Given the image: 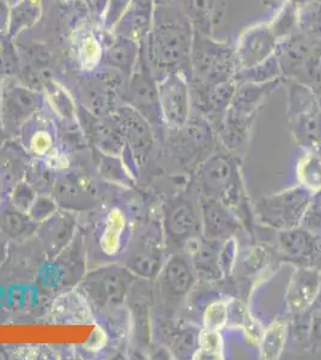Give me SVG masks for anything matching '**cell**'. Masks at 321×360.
<instances>
[{
	"instance_id": "6da1fadb",
	"label": "cell",
	"mask_w": 321,
	"mask_h": 360,
	"mask_svg": "<svg viewBox=\"0 0 321 360\" xmlns=\"http://www.w3.org/2000/svg\"><path fill=\"white\" fill-rule=\"evenodd\" d=\"M242 158L221 147L191 174L192 184L203 196L222 202L235 215L251 237L256 239L253 205L241 173Z\"/></svg>"
},
{
	"instance_id": "7a4b0ae2",
	"label": "cell",
	"mask_w": 321,
	"mask_h": 360,
	"mask_svg": "<svg viewBox=\"0 0 321 360\" xmlns=\"http://www.w3.org/2000/svg\"><path fill=\"white\" fill-rule=\"evenodd\" d=\"M193 35L195 28L186 13L171 6L155 8L145 56L157 81L171 72H183L190 78Z\"/></svg>"
},
{
	"instance_id": "3957f363",
	"label": "cell",
	"mask_w": 321,
	"mask_h": 360,
	"mask_svg": "<svg viewBox=\"0 0 321 360\" xmlns=\"http://www.w3.org/2000/svg\"><path fill=\"white\" fill-rule=\"evenodd\" d=\"M283 84H285L283 77L258 84H237L232 103L215 130L221 147L234 154H244L249 143L259 108L265 100Z\"/></svg>"
},
{
	"instance_id": "277c9868",
	"label": "cell",
	"mask_w": 321,
	"mask_h": 360,
	"mask_svg": "<svg viewBox=\"0 0 321 360\" xmlns=\"http://www.w3.org/2000/svg\"><path fill=\"white\" fill-rule=\"evenodd\" d=\"M288 86V124L297 148L321 154V107L310 86L296 81Z\"/></svg>"
},
{
	"instance_id": "5b68a950",
	"label": "cell",
	"mask_w": 321,
	"mask_h": 360,
	"mask_svg": "<svg viewBox=\"0 0 321 360\" xmlns=\"http://www.w3.org/2000/svg\"><path fill=\"white\" fill-rule=\"evenodd\" d=\"M236 66L234 45L217 41L211 35L195 30L190 59V83L211 84L234 77Z\"/></svg>"
},
{
	"instance_id": "8992f818",
	"label": "cell",
	"mask_w": 321,
	"mask_h": 360,
	"mask_svg": "<svg viewBox=\"0 0 321 360\" xmlns=\"http://www.w3.org/2000/svg\"><path fill=\"white\" fill-rule=\"evenodd\" d=\"M136 278L132 271L119 263L86 273L79 286L93 307L98 311L110 314L124 307Z\"/></svg>"
},
{
	"instance_id": "52a82bcc",
	"label": "cell",
	"mask_w": 321,
	"mask_h": 360,
	"mask_svg": "<svg viewBox=\"0 0 321 360\" xmlns=\"http://www.w3.org/2000/svg\"><path fill=\"white\" fill-rule=\"evenodd\" d=\"M312 193L301 185L261 197L253 205L256 226L270 231H284L301 225Z\"/></svg>"
},
{
	"instance_id": "ba28073f",
	"label": "cell",
	"mask_w": 321,
	"mask_h": 360,
	"mask_svg": "<svg viewBox=\"0 0 321 360\" xmlns=\"http://www.w3.org/2000/svg\"><path fill=\"white\" fill-rule=\"evenodd\" d=\"M161 225L164 239L180 251L188 240L202 236L199 193L191 180L183 193L166 203Z\"/></svg>"
},
{
	"instance_id": "9c48e42d",
	"label": "cell",
	"mask_w": 321,
	"mask_h": 360,
	"mask_svg": "<svg viewBox=\"0 0 321 360\" xmlns=\"http://www.w3.org/2000/svg\"><path fill=\"white\" fill-rule=\"evenodd\" d=\"M169 131L173 134L171 144L180 164L191 174L218 148V141L211 123L199 112L193 110L188 123L178 130Z\"/></svg>"
},
{
	"instance_id": "30bf717a",
	"label": "cell",
	"mask_w": 321,
	"mask_h": 360,
	"mask_svg": "<svg viewBox=\"0 0 321 360\" xmlns=\"http://www.w3.org/2000/svg\"><path fill=\"white\" fill-rule=\"evenodd\" d=\"M155 281L164 312L173 317L195 291L198 276L190 257L179 251L166 258Z\"/></svg>"
},
{
	"instance_id": "8fae6325",
	"label": "cell",
	"mask_w": 321,
	"mask_h": 360,
	"mask_svg": "<svg viewBox=\"0 0 321 360\" xmlns=\"http://www.w3.org/2000/svg\"><path fill=\"white\" fill-rule=\"evenodd\" d=\"M44 106V96L15 77L1 78L0 124L8 135L17 136Z\"/></svg>"
},
{
	"instance_id": "7c38bea8",
	"label": "cell",
	"mask_w": 321,
	"mask_h": 360,
	"mask_svg": "<svg viewBox=\"0 0 321 360\" xmlns=\"http://www.w3.org/2000/svg\"><path fill=\"white\" fill-rule=\"evenodd\" d=\"M129 106L147 119L154 129H162L161 106H159V83L148 63L145 51H140L138 63L127 81L122 93Z\"/></svg>"
},
{
	"instance_id": "4fadbf2b",
	"label": "cell",
	"mask_w": 321,
	"mask_h": 360,
	"mask_svg": "<svg viewBox=\"0 0 321 360\" xmlns=\"http://www.w3.org/2000/svg\"><path fill=\"white\" fill-rule=\"evenodd\" d=\"M110 117L122 134L126 152L133 164L136 166L145 164L155 146L152 125L127 103L117 107Z\"/></svg>"
},
{
	"instance_id": "5bb4252c",
	"label": "cell",
	"mask_w": 321,
	"mask_h": 360,
	"mask_svg": "<svg viewBox=\"0 0 321 360\" xmlns=\"http://www.w3.org/2000/svg\"><path fill=\"white\" fill-rule=\"evenodd\" d=\"M166 250L162 236L155 232L138 234L132 238L122 255V264L133 273L134 276L147 281L157 278L166 261Z\"/></svg>"
},
{
	"instance_id": "9a60e30c",
	"label": "cell",
	"mask_w": 321,
	"mask_h": 360,
	"mask_svg": "<svg viewBox=\"0 0 321 360\" xmlns=\"http://www.w3.org/2000/svg\"><path fill=\"white\" fill-rule=\"evenodd\" d=\"M159 96L163 124L168 130H178L191 115L190 78L183 72H171L159 81Z\"/></svg>"
},
{
	"instance_id": "2e32d148",
	"label": "cell",
	"mask_w": 321,
	"mask_h": 360,
	"mask_svg": "<svg viewBox=\"0 0 321 360\" xmlns=\"http://www.w3.org/2000/svg\"><path fill=\"white\" fill-rule=\"evenodd\" d=\"M86 275V254L81 237L76 234L74 240L57 257L40 268L41 283L51 288H64L81 283Z\"/></svg>"
},
{
	"instance_id": "e0dca14e",
	"label": "cell",
	"mask_w": 321,
	"mask_h": 360,
	"mask_svg": "<svg viewBox=\"0 0 321 360\" xmlns=\"http://www.w3.org/2000/svg\"><path fill=\"white\" fill-rule=\"evenodd\" d=\"M276 255L282 262L321 269V238L301 225L276 232Z\"/></svg>"
},
{
	"instance_id": "ac0fdd59",
	"label": "cell",
	"mask_w": 321,
	"mask_h": 360,
	"mask_svg": "<svg viewBox=\"0 0 321 360\" xmlns=\"http://www.w3.org/2000/svg\"><path fill=\"white\" fill-rule=\"evenodd\" d=\"M236 86L234 77L211 84L190 83L192 110L203 115L216 130L232 103Z\"/></svg>"
},
{
	"instance_id": "d6986e66",
	"label": "cell",
	"mask_w": 321,
	"mask_h": 360,
	"mask_svg": "<svg viewBox=\"0 0 321 360\" xmlns=\"http://www.w3.org/2000/svg\"><path fill=\"white\" fill-rule=\"evenodd\" d=\"M278 41L271 23H259L244 29L234 44L237 70L264 62L276 52Z\"/></svg>"
},
{
	"instance_id": "ffe728a7",
	"label": "cell",
	"mask_w": 321,
	"mask_h": 360,
	"mask_svg": "<svg viewBox=\"0 0 321 360\" xmlns=\"http://www.w3.org/2000/svg\"><path fill=\"white\" fill-rule=\"evenodd\" d=\"M199 207L203 237L218 242L232 237L239 240L252 238L240 220L218 200L199 195Z\"/></svg>"
},
{
	"instance_id": "44dd1931",
	"label": "cell",
	"mask_w": 321,
	"mask_h": 360,
	"mask_svg": "<svg viewBox=\"0 0 321 360\" xmlns=\"http://www.w3.org/2000/svg\"><path fill=\"white\" fill-rule=\"evenodd\" d=\"M76 234L77 221L74 213L63 209L39 224L35 237L48 259L57 257L74 240Z\"/></svg>"
},
{
	"instance_id": "7402d4cb",
	"label": "cell",
	"mask_w": 321,
	"mask_h": 360,
	"mask_svg": "<svg viewBox=\"0 0 321 360\" xmlns=\"http://www.w3.org/2000/svg\"><path fill=\"white\" fill-rule=\"evenodd\" d=\"M320 283V269L314 266H295L285 292L288 316L299 315L313 307Z\"/></svg>"
},
{
	"instance_id": "603a6c76",
	"label": "cell",
	"mask_w": 321,
	"mask_h": 360,
	"mask_svg": "<svg viewBox=\"0 0 321 360\" xmlns=\"http://www.w3.org/2000/svg\"><path fill=\"white\" fill-rule=\"evenodd\" d=\"M77 95L78 107L98 118L110 117L118 107V91L98 74L81 79Z\"/></svg>"
},
{
	"instance_id": "cb8c5ba5",
	"label": "cell",
	"mask_w": 321,
	"mask_h": 360,
	"mask_svg": "<svg viewBox=\"0 0 321 360\" xmlns=\"http://www.w3.org/2000/svg\"><path fill=\"white\" fill-rule=\"evenodd\" d=\"M221 242L212 240L199 236L188 240L183 245V254L188 255L195 268L198 283L205 285H220L222 283L220 266H218V254H220Z\"/></svg>"
},
{
	"instance_id": "d4e9b609",
	"label": "cell",
	"mask_w": 321,
	"mask_h": 360,
	"mask_svg": "<svg viewBox=\"0 0 321 360\" xmlns=\"http://www.w3.org/2000/svg\"><path fill=\"white\" fill-rule=\"evenodd\" d=\"M78 123L86 137L105 155H122L126 146L112 117L98 118L78 107Z\"/></svg>"
},
{
	"instance_id": "484cf974",
	"label": "cell",
	"mask_w": 321,
	"mask_h": 360,
	"mask_svg": "<svg viewBox=\"0 0 321 360\" xmlns=\"http://www.w3.org/2000/svg\"><path fill=\"white\" fill-rule=\"evenodd\" d=\"M317 41L299 29L278 41L276 53L285 81L295 79Z\"/></svg>"
},
{
	"instance_id": "4316f807",
	"label": "cell",
	"mask_w": 321,
	"mask_h": 360,
	"mask_svg": "<svg viewBox=\"0 0 321 360\" xmlns=\"http://www.w3.org/2000/svg\"><path fill=\"white\" fill-rule=\"evenodd\" d=\"M54 200L58 205L67 212H84L96 205V195L86 180L77 176H60L54 186Z\"/></svg>"
},
{
	"instance_id": "83f0119b",
	"label": "cell",
	"mask_w": 321,
	"mask_h": 360,
	"mask_svg": "<svg viewBox=\"0 0 321 360\" xmlns=\"http://www.w3.org/2000/svg\"><path fill=\"white\" fill-rule=\"evenodd\" d=\"M202 326L192 323L185 319L179 322H168L164 326V338L166 346L171 356L176 359H195L198 351Z\"/></svg>"
},
{
	"instance_id": "f1b7e54d",
	"label": "cell",
	"mask_w": 321,
	"mask_h": 360,
	"mask_svg": "<svg viewBox=\"0 0 321 360\" xmlns=\"http://www.w3.org/2000/svg\"><path fill=\"white\" fill-rule=\"evenodd\" d=\"M270 250L268 245L256 243V239H247V242L240 244L232 275L234 283H246L247 280L258 278V275L263 273L270 263Z\"/></svg>"
},
{
	"instance_id": "f546056e",
	"label": "cell",
	"mask_w": 321,
	"mask_h": 360,
	"mask_svg": "<svg viewBox=\"0 0 321 360\" xmlns=\"http://www.w3.org/2000/svg\"><path fill=\"white\" fill-rule=\"evenodd\" d=\"M152 0H132L130 8L122 16L117 27V35L131 39L140 44L147 40L154 18Z\"/></svg>"
},
{
	"instance_id": "4dcf8cb0",
	"label": "cell",
	"mask_w": 321,
	"mask_h": 360,
	"mask_svg": "<svg viewBox=\"0 0 321 360\" xmlns=\"http://www.w3.org/2000/svg\"><path fill=\"white\" fill-rule=\"evenodd\" d=\"M139 42L117 35L106 49H103V65L118 70L126 76H131L136 69L140 56Z\"/></svg>"
},
{
	"instance_id": "1f68e13d",
	"label": "cell",
	"mask_w": 321,
	"mask_h": 360,
	"mask_svg": "<svg viewBox=\"0 0 321 360\" xmlns=\"http://www.w3.org/2000/svg\"><path fill=\"white\" fill-rule=\"evenodd\" d=\"M39 224L29 214L11 205L0 213V233L13 242H25L37 234Z\"/></svg>"
},
{
	"instance_id": "d6a6232c",
	"label": "cell",
	"mask_w": 321,
	"mask_h": 360,
	"mask_svg": "<svg viewBox=\"0 0 321 360\" xmlns=\"http://www.w3.org/2000/svg\"><path fill=\"white\" fill-rule=\"evenodd\" d=\"M45 98L54 113L69 124L78 123V106L69 91L52 78H42Z\"/></svg>"
},
{
	"instance_id": "836d02e7",
	"label": "cell",
	"mask_w": 321,
	"mask_h": 360,
	"mask_svg": "<svg viewBox=\"0 0 321 360\" xmlns=\"http://www.w3.org/2000/svg\"><path fill=\"white\" fill-rule=\"evenodd\" d=\"M290 319L289 317H277L268 327L265 328L264 334L261 340L259 358L265 360L278 359L284 351L289 336Z\"/></svg>"
},
{
	"instance_id": "e575fe53",
	"label": "cell",
	"mask_w": 321,
	"mask_h": 360,
	"mask_svg": "<svg viewBox=\"0 0 321 360\" xmlns=\"http://www.w3.org/2000/svg\"><path fill=\"white\" fill-rule=\"evenodd\" d=\"M295 176L297 183L314 193L321 190V154L297 148Z\"/></svg>"
},
{
	"instance_id": "d590c367",
	"label": "cell",
	"mask_w": 321,
	"mask_h": 360,
	"mask_svg": "<svg viewBox=\"0 0 321 360\" xmlns=\"http://www.w3.org/2000/svg\"><path fill=\"white\" fill-rule=\"evenodd\" d=\"M127 232V221L125 215L118 210H110L105 220L100 237V245L105 254L114 256L122 251L124 239Z\"/></svg>"
},
{
	"instance_id": "8d00e7d4",
	"label": "cell",
	"mask_w": 321,
	"mask_h": 360,
	"mask_svg": "<svg viewBox=\"0 0 321 360\" xmlns=\"http://www.w3.org/2000/svg\"><path fill=\"white\" fill-rule=\"evenodd\" d=\"M281 77L283 76H282L281 66H280L276 52L271 57L265 59L264 62L247 69L237 70L234 75L236 84H242V83L258 84V83L270 82Z\"/></svg>"
},
{
	"instance_id": "74e56055",
	"label": "cell",
	"mask_w": 321,
	"mask_h": 360,
	"mask_svg": "<svg viewBox=\"0 0 321 360\" xmlns=\"http://www.w3.org/2000/svg\"><path fill=\"white\" fill-rule=\"evenodd\" d=\"M100 173L103 179H106L112 184L122 185V186H132L133 184L132 171L127 166L126 161L122 160V155L102 154Z\"/></svg>"
},
{
	"instance_id": "f35d334b",
	"label": "cell",
	"mask_w": 321,
	"mask_h": 360,
	"mask_svg": "<svg viewBox=\"0 0 321 360\" xmlns=\"http://www.w3.org/2000/svg\"><path fill=\"white\" fill-rule=\"evenodd\" d=\"M40 13L39 0H22L17 4L13 11H10L8 21V37H13L20 33V30L34 25L37 21Z\"/></svg>"
},
{
	"instance_id": "ab89813d",
	"label": "cell",
	"mask_w": 321,
	"mask_h": 360,
	"mask_svg": "<svg viewBox=\"0 0 321 360\" xmlns=\"http://www.w3.org/2000/svg\"><path fill=\"white\" fill-rule=\"evenodd\" d=\"M297 29L315 40H321V1H308L297 6Z\"/></svg>"
},
{
	"instance_id": "60d3db41",
	"label": "cell",
	"mask_w": 321,
	"mask_h": 360,
	"mask_svg": "<svg viewBox=\"0 0 321 360\" xmlns=\"http://www.w3.org/2000/svg\"><path fill=\"white\" fill-rule=\"evenodd\" d=\"M78 60L84 69H94L101 62L103 57V49L96 35L90 32H84L78 39L77 45Z\"/></svg>"
},
{
	"instance_id": "b9f144b4",
	"label": "cell",
	"mask_w": 321,
	"mask_h": 360,
	"mask_svg": "<svg viewBox=\"0 0 321 360\" xmlns=\"http://www.w3.org/2000/svg\"><path fill=\"white\" fill-rule=\"evenodd\" d=\"M223 356L224 344L221 330L202 328L195 359H223Z\"/></svg>"
},
{
	"instance_id": "7bdbcfd3",
	"label": "cell",
	"mask_w": 321,
	"mask_h": 360,
	"mask_svg": "<svg viewBox=\"0 0 321 360\" xmlns=\"http://www.w3.org/2000/svg\"><path fill=\"white\" fill-rule=\"evenodd\" d=\"M239 246H240V242L237 238H227L221 242L220 254H218V266L222 274V283L232 285V286H235L232 275H234L236 259L239 254Z\"/></svg>"
},
{
	"instance_id": "ee69618b",
	"label": "cell",
	"mask_w": 321,
	"mask_h": 360,
	"mask_svg": "<svg viewBox=\"0 0 321 360\" xmlns=\"http://www.w3.org/2000/svg\"><path fill=\"white\" fill-rule=\"evenodd\" d=\"M293 81L310 88L321 84V40L317 41L308 58L303 63L300 72Z\"/></svg>"
},
{
	"instance_id": "f6af8a7d",
	"label": "cell",
	"mask_w": 321,
	"mask_h": 360,
	"mask_svg": "<svg viewBox=\"0 0 321 360\" xmlns=\"http://www.w3.org/2000/svg\"><path fill=\"white\" fill-rule=\"evenodd\" d=\"M228 298L218 299L209 303L202 315V328L221 330L227 326Z\"/></svg>"
},
{
	"instance_id": "bcb514c9",
	"label": "cell",
	"mask_w": 321,
	"mask_h": 360,
	"mask_svg": "<svg viewBox=\"0 0 321 360\" xmlns=\"http://www.w3.org/2000/svg\"><path fill=\"white\" fill-rule=\"evenodd\" d=\"M18 72V57L8 35L0 37V78L15 77Z\"/></svg>"
},
{
	"instance_id": "7dc6e473",
	"label": "cell",
	"mask_w": 321,
	"mask_h": 360,
	"mask_svg": "<svg viewBox=\"0 0 321 360\" xmlns=\"http://www.w3.org/2000/svg\"><path fill=\"white\" fill-rule=\"evenodd\" d=\"M301 226L314 236L321 237V190L312 193Z\"/></svg>"
},
{
	"instance_id": "c3c4849f",
	"label": "cell",
	"mask_w": 321,
	"mask_h": 360,
	"mask_svg": "<svg viewBox=\"0 0 321 360\" xmlns=\"http://www.w3.org/2000/svg\"><path fill=\"white\" fill-rule=\"evenodd\" d=\"M59 205L54 200V197L37 195L34 200L33 205H30L27 213L37 224L45 221L48 217L59 210Z\"/></svg>"
},
{
	"instance_id": "681fc988",
	"label": "cell",
	"mask_w": 321,
	"mask_h": 360,
	"mask_svg": "<svg viewBox=\"0 0 321 360\" xmlns=\"http://www.w3.org/2000/svg\"><path fill=\"white\" fill-rule=\"evenodd\" d=\"M132 0H107L106 6L103 10V25L106 29H114L117 27L127 8H130Z\"/></svg>"
},
{
	"instance_id": "f907efd6",
	"label": "cell",
	"mask_w": 321,
	"mask_h": 360,
	"mask_svg": "<svg viewBox=\"0 0 321 360\" xmlns=\"http://www.w3.org/2000/svg\"><path fill=\"white\" fill-rule=\"evenodd\" d=\"M53 147L54 136L52 135V132L46 129H37L29 139V148L35 155H47Z\"/></svg>"
},
{
	"instance_id": "816d5d0a",
	"label": "cell",
	"mask_w": 321,
	"mask_h": 360,
	"mask_svg": "<svg viewBox=\"0 0 321 360\" xmlns=\"http://www.w3.org/2000/svg\"><path fill=\"white\" fill-rule=\"evenodd\" d=\"M308 349L317 352L321 349V309L312 307L309 321Z\"/></svg>"
},
{
	"instance_id": "f5cc1de1",
	"label": "cell",
	"mask_w": 321,
	"mask_h": 360,
	"mask_svg": "<svg viewBox=\"0 0 321 360\" xmlns=\"http://www.w3.org/2000/svg\"><path fill=\"white\" fill-rule=\"evenodd\" d=\"M37 193L30 185L27 183H20L13 193V205L17 208L28 212L30 205H33L34 200L37 198Z\"/></svg>"
},
{
	"instance_id": "db71d44e",
	"label": "cell",
	"mask_w": 321,
	"mask_h": 360,
	"mask_svg": "<svg viewBox=\"0 0 321 360\" xmlns=\"http://www.w3.org/2000/svg\"><path fill=\"white\" fill-rule=\"evenodd\" d=\"M242 330L244 332V336H246L248 342L258 347L259 344H261V338H263V334H264L265 328L263 327V324H261L258 319H254L249 312H248L246 321H244Z\"/></svg>"
},
{
	"instance_id": "11a10c76",
	"label": "cell",
	"mask_w": 321,
	"mask_h": 360,
	"mask_svg": "<svg viewBox=\"0 0 321 360\" xmlns=\"http://www.w3.org/2000/svg\"><path fill=\"white\" fill-rule=\"evenodd\" d=\"M10 10L3 0H0V37L8 35Z\"/></svg>"
},
{
	"instance_id": "9f6ffc18",
	"label": "cell",
	"mask_w": 321,
	"mask_h": 360,
	"mask_svg": "<svg viewBox=\"0 0 321 360\" xmlns=\"http://www.w3.org/2000/svg\"><path fill=\"white\" fill-rule=\"evenodd\" d=\"M5 239H6V238L1 234V236H0V266H3V264L6 262L8 256V242H6Z\"/></svg>"
},
{
	"instance_id": "6f0895ef",
	"label": "cell",
	"mask_w": 321,
	"mask_h": 360,
	"mask_svg": "<svg viewBox=\"0 0 321 360\" xmlns=\"http://www.w3.org/2000/svg\"><path fill=\"white\" fill-rule=\"evenodd\" d=\"M289 1H291V0H263L265 6L271 8L275 13L278 11V10H281L284 5L288 4Z\"/></svg>"
},
{
	"instance_id": "680465c9",
	"label": "cell",
	"mask_w": 321,
	"mask_h": 360,
	"mask_svg": "<svg viewBox=\"0 0 321 360\" xmlns=\"http://www.w3.org/2000/svg\"><path fill=\"white\" fill-rule=\"evenodd\" d=\"M313 307H319L321 309V269H320V283H319V291H317V299L314 303Z\"/></svg>"
},
{
	"instance_id": "91938a15",
	"label": "cell",
	"mask_w": 321,
	"mask_h": 360,
	"mask_svg": "<svg viewBox=\"0 0 321 360\" xmlns=\"http://www.w3.org/2000/svg\"><path fill=\"white\" fill-rule=\"evenodd\" d=\"M0 96H1V78H0ZM0 127H1V124H0Z\"/></svg>"
},
{
	"instance_id": "94428289",
	"label": "cell",
	"mask_w": 321,
	"mask_h": 360,
	"mask_svg": "<svg viewBox=\"0 0 321 360\" xmlns=\"http://www.w3.org/2000/svg\"><path fill=\"white\" fill-rule=\"evenodd\" d=\"M0 195H1V188H0Z\"/></svg>"
},
{
	"instance_id": "6125c7cd",
	"label": "cell",
	"mask_w": 321,
	"mask_h": 360,
	"mask_svg": "<svg viewBox=\"0 0 321 360\" xmlns=\"http://www.w3.org/2000/svg\"><path fill=\"white\" fill-rule=\"evenodd\" d=\"M315 1H321V0H315Z\"/></svg>"
},
{
	"instance_id": "be15d7a7",
	"label": "cell",
	"mask_w": 321,
	"mask_h": 360,
	"mask_svg": "<svg viewBox=\"0 0 321 360\" xmlns=\"http://www.w3.org/2000/svg\"><path fill=\"white\" fill-rule=\"evenodd\" d=\"M321 238V237H320Z\"/></svg>"
}]
</instances>
